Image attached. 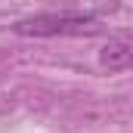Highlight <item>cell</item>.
I'll return each instance as SVG.
<instances>
[{
  "mask_svg": "<svg viewBox=\"0 0 133 133\" xmlns=\"http://www.w3.org/2000/svg\"><path fill=\"white\" fill-rule=\"evenodd\" d=\"M12 31L22 37H81V34L102 31V25L93 12L62 9V12H37L28 19H19Z\"/></svg>",
  "mask_w": 133,
  "mask_h": 133,
  "instance_id": "cell-1",
  "label": "cell"
},
{
  "mask_svg": "<svg viewBox=\"0 0 133 133\" xmlns=\"http://www.w3.org/2000/svg\"><path fill=\"white\" fill-rule=\"evenodd\" d=\"M99 65L108 71H133V34L108 37L99 50Z\"/></svg>",
  "mask_w": 133,
  "mask_h": 133,
  "instance_id": "cell-2",
  "label": "cell"
}]
</instances>
